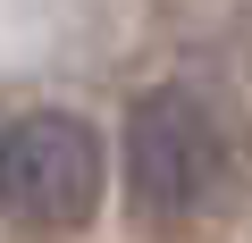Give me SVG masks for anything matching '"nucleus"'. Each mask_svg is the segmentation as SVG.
Returning a JSON list of instances; mask_svg holds the SVG:
<instances>
[{"label": "nucleus", "instance_id": "nucleus-1", "mask_svg": "<svg viewBox=\"0 0 252 243\" xmlns=\"http://www.w3.org/2000/svg\"><path fill=\"white\" fill-rule=\"evenodd\" d=\"M244 168V135L202 84H152L126 109V201L143 218L210 210Z\"/></svg>", "mask_w": 252, "mask_h": 243}, {"label": "nucleus", "instance_id": "nucleus-2", "mask_svg": "<svg viewBox=\"0 0 252 243\" xmlns=\"http://www.w3.org/2000/svg\"><path fill=\"white\" fill-rule=\"evenodd\" d=\"M0 201L26 226H84L101 210V135L67 109H34L0 135Z\"/></svg>", "mask_w": 252, "mask_h": 243}]
</instances>
